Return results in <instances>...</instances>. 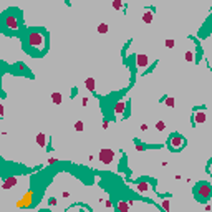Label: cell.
I'll use <instances>...</instances> for the list:
<instances>
[{"label":"cell","instance_id":"1","mask_svg":"<svg viewBox=\"0 0 212 212\" xmlns=\"http://www.w3.org/2000/svg\"><path fill=\"white\" fill-rule=\"evenodd\" d=\"M25 48H28L32 51V55H43L42 51H45V46H46V35L42 30H30L27 33L25 40Z\"/></svg>","mask_w":212,"mask_h":212},{"label":"cell","instance_id":"2","mask_svg":"<svg viewBox=\"0 0 212 212\" xmlns=\"http://www.w3.org/2000/svg\"><path fill=\"white\" fill-rule=\"evenodd\" d=\"M194 196H196L197 202H205L212 197V186L209 182H199L194 189Z\"/></svg>","mask_w":212,"mask_h":212},{"label":"cell","instance_id":"3","mask_svg":"<svg viewBox=\"0 0 212 212\" xmlns=\"http://www.w3.org/2000/svg\"><path fill=\"white\" fill-rule=\"evenodd\" d=\"M3 27L8 30H19L20 28V15L13 12H7L3 15Z\"/></svg>","mask_w":212,"mask_h":212},{"label":"cell","instance_id":"4","mask_svg":"<svg viewBox=\"0 0 212 212\" xmlns=\"http://www.w3.org/2000/svg\"><path fill=\"white\" fill-rule=\"evenodd\" d=\"M186 146V138L179 133H172L169 136V148L172 151H181Z\"/></svg>","mask_w":212,"mask_h":212},{"label":"cell","instance_id":"5","mask_svg":"<svg viewBox=\"0 0 212 212\" xmlns=\"http://www.w3.org/2000/svg\"><path fill=\"white\" fill-rule=\"evenodd\" d=\"M98 157H99V161H101L103 164H111L113 159H114V151L109 149V148H103L101 151H99Z\"/></svg>","mask_w":212,"mask_h":212},{"label":"cell","instance_id":"6","mask_svg":"<svg viewBox=\"0 0 212 212\" xmlns=\"http://www.w3.org/2000/svg\"><path fill=\"white\" fill-rule=\"evenodd\" d=\"M134 189H136L138 192H141V194H146V192L151 191V182L146 181V179H143V181H139L138 184L134 186Z\"/></svg>","mask_w":212,"mask_h":212},{"label":"cell","instance_id":"7","mask_svg":"<svg viewBox=\"0 0 212 212\" xmlns=\"http://www.w3.org/2000/svg\"><path fill=\"white\" fill-rule=\"evenodd\" d=\"M148 65H149L148 55H144V53H138V55H136V66L138 68H146Z\"/></svg>","mask_w":212,"mask_h":212},{"label":"cell","instance_id":"8","mask_svg":"<svg viewBox=\"0 0 212 212\" xmlns=\"http://www.w3.org/2000/svg\"><path fill=\"white\" fill-rule=\"evenodd\" d=\"M17 182H19V179L15 178V176H10V178H7V179H3V189H10V187H13V186H17Z\"/></svg>","mask_w":212,"mask_h":212},{"label":"cell","instance_id":"9","mask_svg":"<svg viewBox=\"0 0 212 212\" xmlns=\"http://www.w3.org/2000/svg\"><path fill=\"white\" fill-rule=\"evenodd\" d=\"M32 197H33V191H28L25 196H23V201L19 202V205H20V207H28L30 202H32Z\"/></svg>","mask_w":212,"mask_h":212},{"label":"cell","instance_id":"10","mask_svg":"<svg viewBox=\"0 0 212 212\" xmlns=\"http://www.w3.org/2000/svg\"><path fill=\"white\" fill-rule=\"evenodd\" d=\"M204 121H205V111L204 109L194 111V123H204Z\"/></svg>","mask_w":212,"mask_h":212},{"label":"cell","instance_id":"11","mask_svg":"<svg viewBox=\"0 0 212 212\" xmlns=\"http://www.w3.org/2000/svg\"><path fill=\"white\" fill-rule=\"evenodd\" d=\"M126 101H118L116 104H114V113L116 114H123L125 113V109H126Z\"/></svg>","mask_w":212,"mask_h":212},{"label":"cell","instance_id":"12","mask_svg":"<svg viewBox=\"0 0 212 212\" xmlns=\"http://www.w3.org/2000/svg\"><path fill=\"white\" fill-rule=\"evenodd\" d=\"M116 209L121 210V212H128L129 209H131V202H125V201H119L116 204Z\"/></svg>","mask_w":212,"mask_h":212},{"label":"cell","instance_id":"13","mask_svg":"<svg viewBox=\"0 0 212 212\" xmlns=\"http://www.w3.org/2000/svg\"><path fill=\"white\" fill-rule=\"evenodd\" d=\"M85 86H86V90L91 91V93H95V90H96V85H95V80L93 78H86L85 80Z\"/></svg>","mask_w":212,"mask_h":212},{"label":"cell","instance_id":"14","mask_svg":"<svg viewBox=\"0 0 212 212\" xmlns=\"http://www.w3.org/2000/svg\"><path fill=\"white\" fill-rule=\"evenodd\" d=\"M37 143H38L40 148H45V146H46V136H45V133L37 134Z\"/></svg>","mask_w":212,"mask_h":212},{"label":"cell","instance_id":"15","mask_svg":"<svg viewBox=\"0 0 212 212\" xmlns=\"http://www.w3.org/2000/svg\"><path fill=\"white\" fill-rule=\"evenodd\" d=\"M143 22H146V23H151L152 22V8L151 10H146L144 13H143Z\"/></svg>","mask_w":212,"mask_h":212},{"label":"cell","instance_id":"16","mask_svg":"<svg viewBox=\"0 0 212 212\" xmlns=\"http://www.w3.org/2000/svg\"><path fill=\"white\" fill-rule=\"evenodd\" d=\"M162 103L166 104V106H169V108H174V104H176V101H174L172 96H166V98L162 99Z\"/></svg>","mask_w":212,"mask_h":212},{"label":"cell","instance_id":"17","mask_svg":"<svg viewBox=\"0 0 212 212\" xmlns=\"http://www.w3.org/2000/svg\"><path fill=\"white\" fill-rule=\"evenodd\" d=\"M51 101H53V103H56V104H61L63 98H61L60 93H51Z\"/></svg>","mask_w":212,"mask_h":212},{"label":"cell","instance_id":"18","mask_svg":"<svg viewBox=\"0 0 212 212\" xmlns=\"http://www.w3.org/2000/svg\"><path fill=\"white\" fill-rule=\"evenodd\" d=\"M108 30H109L108 23H99L98 25V33H108Z\"/></svg>","mask_w":212,"mask_h":212},{"label":"cell","instance_id":"19","mask_svg":"<svg viewBox=\"0 0 212 212\" xmlns=\"http://www.w3.org/2000/svg\"><path fill=\"white\" fill-rule=\"evenodd\" d=\"M156 129H157V131H164V129H166V123H164L162 119H159L156 123Z\"/></svg>","mask_w":212,"mask_h":212},{"label":"cell","instance_id":"20","mask_svg":"<svg viewBox=\"0 0 212 212\" xmlns=\"http://www.w3.org/2000/svg\"><path fill=\"white\" fill-rule=\"evenodd\" d=\"M123 7H125V5H123L121 0H113V8L114 10H121Z\"/></svg>","mask_w":212,"mask_h":212},{"label":"cell","instance_id":"21","mask_svg":"<svg viewBox=\"0 0 212 212\" xmlns=\"http://www.w3.org/2000/svg\"><path fill=\"white\" fill-rule=\"evenodd\" d=\"M75 129H76V131H83V129H85V125H83V121H76L75 123Z\"/></svg>","mask_w":212,"mask_h":212},{"label":"cell","instance_id":"22","mask_svg":"<svg viewBox=\"0 0 212 212\" xmlns=\"http://www.w3.org/2000/svg\"><path fill=\"white\" fill-rule=\"evenodd\" d=\"M161 205H162L164 210H169V209H171V207H169V199H162V204H161Z\"/></svg>","mask_w":212,"mask_h":212},{"label":"cell","instance_id":"23","mask_svg":"<svg viewBox=\"0 0 212 212\" xmlns=\"http://www.w3.org/2000/svg\"><path fill=\"white\" fill-rule=\"evenodd\" d=\"M174 45H176L174 40H166V46H167V48H172Z\"/></svg>","mask_w":212,"mask_h":212},{"label":"cell","instance_id":"24","mask_svg":"<svg viewBox=\"0 0 212 212\" xmlns=\"http://www.w3.org/2000/svg\"><path fill=\"white\" fill-rule=\"evenodd\" d=\"M186 60L187 61H192L194 58H192V51H186Z\"/></svg>","mask_w":212,"mask_h":212},{"label":"cell","instance_id":"25","mask_svg":"<svg viewBox=\"0 0 212 212\" xmlns=\"http://www.w3.org/2000/svg\"><path fill=\"white\" fill-rule=\"evenodd\" d=\"M136 149H138V151H144L146 148H144V144H141V143H136Z\"/></svg>","mask_w":212,"mask_h":212},{"label":"cell","instance_id":"26","mask_svg":"<svg viewBox=\"0 0 212 212\" xmlns=\"http://www.w3.org/2000/svg\"><path fill=\"white\" fill-rule=\"evenodd\" d=\"M207 172L212 176V159H210V161H209V164H207Z\"/></svg>","mask_w":212,"mask_h":212},{"label":"cell","instance_id":"27","mask_svg":"<svg viewBox=\"0 0 212 212\" xmlns=\"http://www.w3.org/2000/svg\"><path fill=\"white\" fill-rule=\"evenodd\" d=\"M148 129H149V126H148V125H141V131L148 133Z\"/></svg>","mask_w":212,"mask_h":212},{"label":"cell","instance_id":"28","mask_svg":"<svg viewBox=\"0 0 212 212\" xmlns=\"http://www.w3.org/2000/svg\"><path fill=\"white\" fill-rule=\"evenodd\" d=\"M48 202H50V205H56V199H55V197H50Z\"/></svg>","mask_w":212,"mask_h":212},{"label":"cell","instance_id":"29","mask_svg":"<svg viewBox=\"0 0 212 212\" xmlns=\"http://www.w3.org/2000/svg\"><path fill=\"white\" fill-rule=\"evenodd\" d=\"M81 103H83V106H86L88 103H90V99H88V98H83V101H81Z\"/></svg>","mask_w":212,"mask_h":212},{"label":"cell","instance_id":"30","mask_svg":"<svg viewBox=\"0 0 212 212\" xmlns=\"http://www.w3.org/2000/svg\"><path fill=\"white\" fill-rule=\"evenodd\" d=\"M106 207H113V204H111V201H108V199H106Z\"/></svg>","mask_w":212,"mask_h":212},{"label":"cell","instance_id":"31","mask_svg":"<svg viewBox=\"0 0 212 212\" xmlns=\"http://www.w3.org/2000/svg\"><path fill=\"white\" fill-rule=\"evenodd\" d=\"M68 2H70V0H68Z\"/></svg>","mask_w":212,"mask_h":212}]
</instances>
